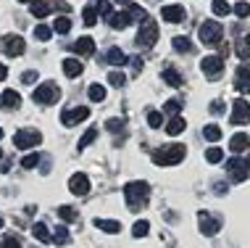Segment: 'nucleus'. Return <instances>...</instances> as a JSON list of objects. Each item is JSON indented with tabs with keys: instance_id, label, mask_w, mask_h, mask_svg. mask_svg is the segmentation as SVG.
I'll list each match as a JSON object with an SVG mask.
<instances>
[{
	"instance_id": "obj_1",
	"label": "nucleus",
	"mask_w": 250,
	"mask_h": 248,
	"mask_svg": "<svg viewBox=\"0 0 250 248\" xmlns=\"http://www.w3.org/2000/svg\"><path fill=\"white\" fill-rule=\"evenodd\" d=\"M147 196H150V187H147V182H129V185L124 187L126 206H129L132 211H137L140 206L147 201Z\"/></svg>"
},
{
	"instance_id": "obj_2",
	"label": "nucleus",
	"mask_w": 250,
	"mask_h": 248,
	"mask_svg": "<svg viewBox=\"0 0 250 248\" xmlns=\"http://www.w3.org/2000/svg\"><path fill=\"white\" fill-rule=\"evenodd\" d=\"M185 145H168V148H164V151H155L153 153V161L158 164V166H174V164H179L182 158H185Z\"/></svg>"
},
{
	"instance_id": "obj_3",
	"label": "nucleus",
	"mask_w": 250,
	"mask_h": 248,
	"mask_svg": "<svg viewBox=\"0 0 250 248\" xmlns=\"http://www.w3.org/2000/svg\"><path fill=\"white\" fill-rule=\"evenodd\" d=\"M155 40H158V24L153 19H145L140 24V32H137V45L140 48H153Z\"/></svg>"
},
{
	"instance_id": "obj_4",
	"label": "nucleus",
	"mask_w": 250,
	"mask_h": 248,
	"mask_svg": "<svg viewBox=\"0 0 250 248\" xmlns=\"http://www.w3.org/2000/svg\"><path fill=\"white\" fill-rule=\"evenodd\" d=\"M250 122V103L245 98H237L232 103V113H229V124H234V127H242V124H248Z\"/></svg>"
},
{
	"instance_id": "obj_5",
	"label": "nucleus",
	"mask_w": 250,
	"mask_h": 248,
	"mask_svg": "<svg viewBox=\"0 0 250 248\" xmlns=\"http://www.w3.org/2000/svg\"><path fill=\"white\" fill-rule=\"evenodd\" d=\"M32 98H35V103H45V106H48V103H56V100L61 98V90L53 82H42L35 92H32Z\"/></svg>"
},
{
	"instance_id": "obj_6",
	"label": "nucleus",
	"mask_w": 250,
	"mask_h": 248,
	"mask_svg": "<svg viewBox=\"0 0 250 248\" xmlns=\"http://www.w3.org/2000/svg\"><path fill=\"white\" fill-rule=\"evenodd\" d=\"M40 140H42V135H40L37 130H19L16 135H13V143H16V148H21V151L35 148V145H40Z\"/></svg>"
},
{
	"instance_id": "obj_7",
	"label": "nucleus",
	"mask_w": 250,
	"mask_h": 248,
	"mask_svg": "<svg viewBox=\"0 0 250 248\" xmlns=\"http://www.w3.org/2000/svg\"><path fill=\"white\" fill-rule=\"evenodd\" d=\"M198 37H200V43H203V45H213V43H219V40H221V24H219V22H206V24H200Z\"/></svg>"
},
{
	"instance_id": "obj_8",
	"label": "nucleus",
	"mask_w": 250,
	"mask_h": 248,
	"mask_svg": "<svg viewBox=\"0 0 250 248\" xmlns=\"http://www.w3.org/2000/svg\"><path fill=\"white\" fill-rule=\"evenodd\" d=\"M0 48H3L5 56H21L24 48H26V43L19 35H5L3 40H0Z\"/></svg>"
},
{
	"instance_id": "obj_9",
	"label": "nucleus",
	"mask_w": 250,
	"mask_h": 248,
	"mask_svg": "<svg viewBox=\"0 0 250 248\" xmlns=\"http://www.w3.org/2000/svg\"><path fill=\"white\" fill-rule=\"evenodd\" d=\"M87 116H90V109H87V106H77V109H66L63 113H61V122H63L66 127H74V124L84 122Z\"/></svg>"
},
{
	"instance_id": "obj_10",
	"label": "nucleus",
	"mask_w": 250,
	"mask_h": 248,
	"mask_svg": "<svg viewBox=\"0 0 250 248\" xmlns=\"http://www.w3.org/2000/svg\"><path fill=\"white\" fill-rule=\"evenodd\" d=\"M200 69L206 77H219L224 71V61H221V56H206L200 61Z\"/></svg>"
},
{
	"instance_id": "obj_11",
	"label": "nucleus",
	"mask_w": 250,
	"mask_h": 248,
	"mask_svg": "<svg viewBox=\"0 0 250 248\" xmlns=\"http://www.w3.org/2000/svg\"><path fill=\"white\" fill-rule=\"evenodd\" d=\"M69 190L74 193V196H87V193H90V177H87V174H82V172L71 174Z\"/></svg>"
},
{
	"instance_id": "obj_12",
	"label": "nucleus",
	"mask_w": 250,
	"mask_h": 248,
	"mask_svg": "<svg viewBox=\"0 0 250 248\" xmlns=\"http://www.w3.org/2000/svg\"><path fill=\"white\" fill-rule=\"evenodd\" d=\"M227 172L232 174L234 182H242V180H248V161H242V158H229Z\"/></svg>"
},
{
	"instance_id": "obj_13",
	"label": "nucleus",
	"mask_w": 250,
	"mask_h": 248,
	"mask_svg": "<svg viewBox=\"0 0 250 248\" xmlns=\"http://www.w3.org/2000/svg\"><path fill=\"white\" fill-rule=\"evenodd\" d=\"M234 87L240 92H250V64H240L234 74Z\"/></svg>"
},
{
	"instance_id": "obj_14",
	"label": "nucleus",
	"mask_w": 250,
	"mask_h": 248,
	"mask_svg": "<svg viewBox=\"0 0 250 248\" xmlns=\"http://www.w3.org/2000/svg\"><path fill=\"white\" fill-rule=\"evenodd\" d=\"M132 22H134V19H132L129 11H116V13H111V16H108V24H111L113 29H126Z\"/></svg>"
},
{
	"instance_id": "obj_15",
	"label": "nucleus",
	"mask_w": 250,
	"mask_h": 248,
	"mask_svg": "<svg viewBox=\"0 0 250 248\" xmlns=\"http://www.w3.org/2000/svg\"><path fill=\"white\" fill-rule=\"evenodd\" d=\"M198 219H200V230H203V235H216V232L221 230V225L216 222V219L211 217V214L200 211V214H198Z\"/></svg>"
},
{
	"instance_id": "obj_16",
	"label": "nucleus",
	"mask_w": 250,
	"mask_h": 248,
	"mask_svg": "<svg viewBox=\"0 0 250 248\" xmlns=\"http://www.w3.org/2000/svg\"><path fill=\"white\" fill-rule=\"evenodd\" d=\"M161 19H166V22H171V24H179L182 19H185V8H182V5H164V8H161Z\"/></svg>"
},
{
	"instance_id": "obj_17",
	"label": "nucleus",
	"mask_w": 250,
	"mask_h": 248,
	"mask_svg": "<svg viewBox=\"0 0 250 248\" xmlns=\"http://www.w3.org/2000/svg\"><path fill=\"white\" fill-rule=\"evenodd\" d=\"M74 53H79V56H92V53H95V40L92 37H79L77 43H74Z\"/></svg>"
},
{
	"instance_id": "obj_18",
	"label": "nucleus",
	"mask_w": 250,
	"mask_h": 248,
	"mask_svg": "<svg viewBox=\"0 0 250 248\" xmlns=\"http://www.w3.org/2000/svg\"><path fill=\"white\" fill-rule=\"evenodd\" d=\"M105 61L111 64V66H124L129 58H126V53L121 50V48H111V50L105 53Z\"/></svg>"
},
{
	"instance_id": "obj_19",
	"label": "nucleus",
	"mask_w": 250,
	"mask_h": 248,
	"mask_svg": "<svg viewBox=\"0 0 250 248\" xmlns=\"http://www.w3.org/2000/svg\"><path fill=\"white\" fill-rule=\"evenodd\" d=\"M63 74L66 77H79L82 74V61H77V58H63Z\"/></svg>"
},
{
	"instance_id": "obj_20",
	"label": "nucleus",
	"mask_w": 250,
	"mask_h": 248,
	"mask_svg": "<svg viewBox=\"0 0 250 248\" xmlns=\"http://www.w3.org/2000/svg\"><path fill=\"white\" fill-rule=\"evenodd\" d=\"M95 227L98 230H103V232H108V235H113V232H119L121 230V225L116 222V219H95Z\"/></svg>"
},
{
	"instance_id": "obj_21",
	"label": "nucleus",
	"mask_w": 250,
	"mask_h": 248,
	"mask_svg": "<svg viewBox=\"0 0 250 248\" xmlns=\"http://www.w3.org/2000/svg\"><path fill=\"white\" fill-rule=\"evenodd\" d=\"M248 143H250V137L242 135V132H237V135H232V140H229V148H232L234 153H242L248 148Z\"/></svg>"
},
{
	"instance_id": "obj_22",
	"label": "nucleus",
	"mask_w": 250,
	"mask_h": 248,
	"mask_svg": "<svg viewBox=\"0 0 250 248\" xmlns=\"http://www.w3.org/2000/svg\"><path fill=\"white\" fill-rule=\"evenodd\" d=\"M32 235H35V240H40V243H48V240H53V235L48 232V225L37 222L35 227H32Z\"/></svg>"
},
{
	"instance_id": "obj_23",
	"label": "nucleus",
	"mask_w": 250,
	"mask_h": 248,
	"mask_svg": "<svg viewBox=\"0 0 250 248\" xmlns=\"http://www.w3.org/2000/svg\"><path fill=\"white\" fill-rule=\"evenodd\" d=\"M0 100H3V106H8V109H19V103H21V98H19L16 90H5L3 95H0Z\"/></svg>"
},
{
	"instance_id": "obj_24",
	"label": "nucleus",
	"mask_w": 250,
	"mask_h": 248,
	"mask_svg": "<svg viewBox=\"0 0 250 248\" xmlns=\"http://www.w3.org/2000/svg\"><path fill=\"white\" fill-rule=\"evenodd\" d=\"M29 11H32V16H37V19H42V16H48V11H50V5L45 3V0H35V3H29Z\"/></svg>"
},
{
	"instance_id": "obj_25",
	"label": "nucleus",
	"mask_w": 250,
	"mask_h": 248,
	"mask_svg": "<svg viewBox=\"0 0 250 248\" xmlns=\"http://www.w3.org/2000/svg\"><path fill=\"white\" fill-rule=\"evenodd\" d=\"M185 119H182V116H174L171 119V122H168L166 124V132H168V135H182V132H185Z\"/></svg>"
},
{
	"instance_id": "obj_26",
	"label": "nucleus",
	"mask_w": 250,
	"mask_h": 248,
	"mask_svg": "<svg viewBox=\"0 0 250 248\" xmlns=\"http://www.w3.org/2000/svg\"><path fill=\"white\" fill-rule=\"evenodd\" d=\"M87 95H90L92 103H100V100H105V87H103V85H90Z\"/></svg>"
},
{
	"instance_id": "obj_27",
	"label": "nucleus",
	"mask_w": 250,
	"mask_h": 248,
	"mask_svg": "<svg viewBox=\"0 0 250 248\" xmlns=\"http://www.w3.org/2000/svg\"><path fill=\"white\" fill-rule=\"evenodd\" d=\"M58 217L63 219V222H77L79 219V214L71 209V206H58Z\"/></svg>"
},
{
	"instance_id": "obj_28",
	"label": "nucleus",
	"mask_w": 250,
	"mask_h": 248,
	"mask_svg": "<svg viewBox=\"0 0 250 248\" xmlns=\"http://www.w3.org/2000/svg\"><path fill=\"white\" fill-rule=\"evenodd\" d=\"M69 29H71V22L66 16H58L56 22H53V32H58V35H66Z\"/></svg>"
},
{
	"instance_id": "obj_29",
	"label": "nucleus",
	"mask_w": 250,
	"mask_h": 248,
	"mask_svg": "<svg viewBox=\"0 0 250 248\" xmlns=\"http://www.w3.org/2000/svg\"><path fill=\"white\" fill-rule=\"evenodd\" d=\"M203 137H206V140H211V143H216V140H221V127L208 124L206 130H203Z\"/></svg>"
},
{
	"instance_id": "obj_30",
	"label": "nucleus",
	"mask_w": 250,
	"mask_h": 248,
	"mask_svg": "<svg viewBox=\"0 0 250 248\" xmlns=\"http://www.w3.org/2000/svg\"><path fill=\"white\" fill-rule=\"evenodd\" d=\"M174 50H179V53H190L192 50V43H190V40H187V37H174Z\"/></svg>"
},
{
	"instance_id": "obj_31",
	"label": "nucleus",
	"mask_w": 250,
	"mask_h": 248,
	"mask_svg": "<svg viewBox=\"0 0 250 248\" xmlns=\"http://www.w3.org/2000/svg\"><path fill=\"white\" fill-rule=\"evenodd\" d=\"M164 82L171 85V87H179V85H182V77H179L174 69H164Z\"/></svg>"
},
{
	"instance_id": "obj_32",
	"label": "nucleus",
	"mask_w": 250,
	"mask_h": 248,
	"mask_svg": "<svg viewBox=\"0 0 250 248\" xmlns=\"http://www.w3.org/2000/svg\"><path fill=\"white\" fill-rule=\"evenodd\" d=\"M147 124H150L153 130L164 127V113H161V111H147Z\"/></svg>"
},
{
	"instance_id": "obj_33",
	"label": "nucleus",
	"mask_w": 250,
	"mask_h": 248,
	"mask_svg": "<svg viewBox=\"0 0 250 248\" xmlns=\"http://www.w3.org/2000/svg\"><path fill=\"white\" fill-rule=\"evenodd\" d=\"M82 19H84V24H87V26H92V24L98 22V8H95V5H87L84 13H82Z\"/></svg>"
},
{
	"instance_id": "obj_34",
	"label": "nucleus",
	"mask_w": 250,
	"mask_h": 248,
	"mask_svg": "<svg viewBox=\"0 0 250 248\" xmlns=\"http://www.w3.org/2000/svg\"><path fill=\"white\" fill-rule=\"evenodd\" d=\"M211 8H213L216 16H227V13L232 11V8H229V3H227V0H213V3H211Z\"/></svg>"
},
{
	"instance_id": "obj_35",
	"label": "nucleus",
	"mask_w": 250,
	"mask_h": 248,
	"mask_svg": "<svg viewBox=\"0 0 250 248\" xmlns=\"http://www.w3.org/2000/svg\"><path fill=\"white\" fill-rule=\"evenodd\" d=\"M95 137H98V130H95V127H90V130H87L84 135H82V140H79V151H82V148H87V145H90Z\"/></svg>"
},
{
	"instance_id": "obj_36",
	"label": "nucleus",
	"mask_w": 250,
	"mask_h": 248,
	"mask_svg": "<svg viewBox=\"0 0 250 248\" xmlns=\"http://www.w3.org/2000/svg\"><path fill=\"white\" fill-rule=\"evenodd\" d=\"M206 158H208L211 164H219L221 158H224V151H221V148H216V145H213V148H208V151H206Z\"/></svg>"
},
{
	"instance_id": "obj_37",
	"label": "nucleus",
	"mask_w": 250,
	"mask_h": 248,
	"mask_svg": "<svg viewBox=\"0 0 250 248\" xmlns=\"http://www.w3.org/2000/svg\"><path fill=\"white\" fill-rule=\"evenodd\" d=\"M50 35H53L50 26H45V24H37V26H35V37L42 40V43H45V40H50Z\"/></svg>"
},
{
	"instance_id": "obj_38",
	"label": "nucleus",
	"mask_w": 250,
	"mask_h": 248,
	"mask_svg": "<svg viewBox=\"0 0 250 248\" xmlns=\"http://www.w3.org/2000/svg\"><path fill=\"white\" fill-rule=\"evenodd\" d=\"M147 230H150V225H147L145 219H143V222H134L132 235H134V238H143V235H147Z\"/></svg>"
},
{
	"instance_id": "obj_39",
	"label": "nucleus",
	"mask_w": 250,
	"mask_h": 248,
	"mask_svg": "<svg viewBox=\"0 0 250 248\" xmlns=\"http://www.w3.org/2000/svg\"><path fill=\"white\" fill-rule=\"evenodd\" d=\"M126 11H129L132 13V19H134V22H145V19H147V13H145V8H140V5H129V8H126Z\"/></svg>"
},
{
	"instance_id": "obj_40",
	"label": "nucleus",
	"mask_w": 250,
	"mask_h": 248,
	"mask_svg": "<svg viewBox=\"0 0 250 248\" xmlns=\"http://www.w3.org/2000/svg\"><path fill=\"white\" fill-rule=\"evenodd\" d=\"M37 164H40V153H29V156L21 158V166H24V169H35Z\"/></svg>"
},
{
	"instance_id": "obj_41",
	"label": "nucleus",
	"mask_w": 250,
	"mask_h": 248,
	"mask_svg": "<svg viewBox=\"0 0 250 248\" xmlns=\"http://www.w3.org/2000/svg\"><path fill=\"white\" fill-rule=\"evenodd\" d=\"M237 56L242 58V61H248V58H250V43H248V40H240V43H237Z\"/></svg>"
},
{
	"instance_id": "obj_42",
	"label": "nucleus",
	"mask_w": 250,
	"mask_h": 248,
	"mask_svg": "<svg viewBox=\"0 0 250 248\" xmlns=\"http://www.w3.org/2000/svg\"><path fill=\"white\" fill-rule=\"evenodd\" d=\"M53 240H56V243H66V240H69L66 225H58V227H56V232H53Z\"/></svg>"
},
{
	"instance_id": "obj_43",
	"label": "nucleus",
	"mask_w": 250,
	"mask_h": 248,
	"mask_svg": "<svg viewBox=\"0 0 250 248\" xmlns=\"http://www.w3.org/2000/svg\"><path fill=\"white\" fill-rule=\"evenodd\" d=\"M108 82H111L113 87H124V82H126V77L121 74V71H111V74H108Z\"/></svg>"
},
{
	"instance_id": "obj_44",
	"label": "nucleus",
	"mask_w": 250,
	"mask_h": 248,
	"mask_svg": "<svg viewBox=\"0 0 250 248\" xmlns=\"http://www.w3.org/2000/svg\"><path fill=\"white\" fill-rule=\"evenodd\" d=\"M95 8H98V13H100V16H111V3H108V0H98V3H95Z\"/></svg>"
},
{
	"instance_id": "obj_45",
	"label": "nucleus",
	"mask_w": 250,
	"mask_h": 248,
	"mask_svg": "<svg viewBox=\"0 0 250 248\" xmlns=\"http://www.w3.org/2000/svg\"><path fill=\"white\" fill-rule=\"evenodd\" d=\"M179 109H182V100H177V98L166 100V111H168V113H174V116H177V113H179Z\"/></svg>"
},
{
	"instance_id": "obj_46",
	"label": "nucleus",
	"mask_w": 250,
	"mask_h": 248,
	"mask_svg": "<svg viewBox=\"0 0 250 248\" xmlns=\"http://www.w3.org/2000/svg\"><path fill=\"white\" fill-rule=\"evenodd\" d=\"M3 248H21V240H19L16 235H5V240H3Z\"/></svg>"
},
{
	"instance_id": "obj_47",
	"label": "nucleus",
	"mask_w": 250,
	"mask_h": 248,
	"mask_svg": "<svg viewBox=\"0 0 250 248\" xmlns=\"http://www.w3.org/2000/svg\"><path fill=\"white\" fill-rule=\"evenodd\" d=\"M234 13H237V16H242V19L250 16V3H237V5H234Z\"/></svg>"
},
{
	"instance_id": "obj_48",
	"label": "nucleus",
	"mask_w": 250,
	"mask_h": 248,
	"mask_svg": "<svg viewBox=\"0 0 250 248\" xmlns=\"http://www.w3.org/2000/svg\"><path fill=\"white\" fill-rule=\"evenodd\" d=\"M105 127H108L111 132H119V130H121V119H108Z\"/></svg>"
},
{
	"instance_id": "obj_49",
	"label": "nucleus",
	"mask_w": 250,
	"mask_h": 248,
	"mask_svg": "<svg viewBox=\"0 0 250 248\" xmlns=\"http://www.w3.org/2000/svg\"><path fill=\"white\" fill-rule=\"evenodd\" d=\"M21 79H24L26 85H32V82H35V79H37V74H35V71H26V74H24Z\"/></svg>"
},
{
	"instance_id": "obj_50",
	"label": "nucleus",
	"mask_w": 250,
	"mask_h": 248,
	"mask_svg": "<svg viewBox=\"0 0 250 248\" xmlns=\"http://www.w3.org/2000/svg\"><path fill=\"white\" fill-rule=\"evenodd\" d=\"M211 111H213V113H221V111H224V106H221V100H213V103H211Z\"/></svg>"
},
{
	"instance_id": "obj_51",
	"label": "nucleus",
	"mask_w": 250,
	"mask_h": 248,
	"mask_svg": "<svg viewBox=\"0 0 250 248\" xmlns=\"http://www.w3.org/2000/svg\"><path fill=\"white\" fill-rule=\"evenodd\" d=\"M5 77H8V69H5V66H3V64H0V82H3V79H5Z\"/></svg>"
},
{
	"instance_id": "obj_52",
	"label": "nucleus",
	"mask_w": 250,
	"mask_h": 248,
	"mask_svg": "<svg viewBox=\"0 0 250 248\" xmlns=\"http://www.w3.org/2000/svg\"><path fill=\"white\" fill-rule=\"evenodd\" d=\"M116 3H119V5H126V8H129V5H132V0H116Z\"/></svg>"
},
{
	"instance_id": "obj_53",
	"label": "nucleus",
	"mask_w": 250,
	"mask_h": 248,
	"mask_svg": "<svg viewBox=\"0 0 250 248\" xmlns=\"http://www.w3.org/2000/svg\"><path fill=\"white\" fill-rule=\"evenodd\" d=\"M21 3H35V0H21Z\"/></svg>"
},
{
	"instance_id": "obj_54",
	"label": "nucleus",
	"mask_w": 250,
	"mask_h": 248,
	"mask_svg": "<svg viewBox=\"0 0 250 248\" xmlns=\"http://www.w3.org/2000/svg\"><path fill=\"white\" fill-rule=\"evenodd\" d=\"M0 137H3V127H0Z\"/></svg>"
},
{
	"instance_id": "obj_55",
	"label": "nucleus",
	"mask_w": 250,
	"mask_h": 248,
	"mask_svg": "<svg viewBox=\"0 0 250 248\" xmlns=\"http://www.w3.org/2000/svg\"><path fill=\"white\" fill-rule=\"evenodd\" d=\"M0 227H3V217H0Z\"/></svg>"
},
{
	"instance_id": "obj_56",
	"label": "nucleus",
	"mask_w": 250,
	"mask_h": 248,
	"mask_svg": "<svg viewBox=\"0 0 250 248\" xmlns=\"http://www.w3.org/2000/svg\"><path fill=\"white\" fill-rule=\"evenodd\" d=\"M0 158H3V151H0Z\"/></svg>"
},
{
	"instance_id": "obj_57",
	"label": "nucleus",
	"mask_w": 250,
	"mask_h": 248,
	"mask_svg": "<svg viewBox=\"0 0 250 248\" xmlns=\"http://www.w3.org/2000/svg\"><path fill=\"white\" fill-rule=\"evenodd\" d=\"M248 164H250V156H248Z\"/></svg>"
}]
</instances>
